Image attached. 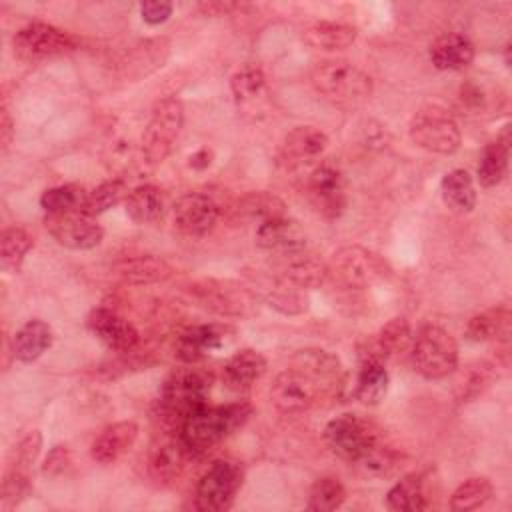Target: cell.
Here are the masks:
<instances>
[{
    "mask_svg": "<svg viewBox=\"0 0 512 512\" xmlns=\"http://www.w3.org/2000/svg\"><path fill=\"white\" fill-rule=\"evenodd\" d=\"M252 408L246 402H236L228 406H200L192 414H188L180 428V440L186 446L190 456H198L208 448L216 446L222 438L240 428Z\"/></svg>",
    "mask_w": 512,
    "mask_h": 512,
    "instance_id": "6da1fadb",
    "label": "cell"
},
{
    "mask_svg": "<svg viewBox=\"0 0 512 512\" xmlns=\"http://www.w3.org/2000/svg\"><path fill=\"white\" fill-rule=\"evenodd\" d=\"M210 392V376L192 364L176 368L168 374L160 390V418L172 430L180 428L182 420L206 404Z\"/></svg>",
    "mask_w": 512,
    "mask_h": 512,
    "instance_id": "7a4b0ae2",
    "label": "cell"
},
{
    "mask_svg": "<svg viewBox=\"0 0 512 512\" xmlns=\"http://www.w3.org/2000/svg\"><path fill=\"white\" fill-rule=\"evenodd\" d=\"M410 358L420 376L440 380L458 368V344L442 326L424 324L412 338Z\"/></svg>",
    "mask_w": 512,
    "mask_h": 512,
    "instance_id": "3957f363",
    "label": "cell"
},
{
    "mask_svg": "<svg viewBox=\"0 0 512 512\" xmlns=\"http://www.w3.org/2000/svg\"><path fill=\"white\" fill-rule=\"evenodd\" d=\"M314 88L340 106H356L370 98L372 78L348 60H324L312 70Z\"/></svg>",
    "mask_w": 512,
    "mask_h": 512,
    "instance_id": "277c9868",
    "label": "cell"
},
{
    "mask_svg": "<svg viewBox=\"0 0 512 512\" xmlns=\"http://www.w3.org/2000/svg\"><path fill=\"white\" fill-rule=\"evenodd\" d=\"M184 124V108L176 96L158 100L142 132V156L150 166L160 164L172 152V146Z\"/></svg>",
    "mask_w": 512,
    "mask_h": 512,
    "instance_id": "5b68a950",
    "label": "cell"
},
{
    "mask_svg": "<svg viewBox=\"0 0 512 512\" xmlns=\"http://www.w3.org/2000/svg\"><path fill=\"white\" fill-rule=\"evenodd\" d=\"M408 132L416 146L434 154H452L462 142L456 120L440 106H424L414 112Z\"/></svg>",
    "mask_w": 512,
    "mask_h": 512,
    "instance_id": "8992f818",
    "label": "cell"
},
{
    "mask_svg": "<svg viewBox=\"0 0 512 512\" xmlns=\"http://www.w3.org/2000/svg\"><path fill=\"white\" fill-rule=\"evenodd\" d=\"M244 470L236 460L220 458L210 464L196 484L194 506L204 512H220L232 506L242 486Z\"/></svg>",
    "mask_w": 512,
    "mask_h": 512,
    "instance_id": "52a82bcc",
    "label": "cell"
},
{
    "mask_svg": "<svg viewBox=\"0 0 512 512\" xmlns=\"http://www.w3.org/2000/svg\"><path fill=\"white\" fill-rule=\"evenodd\" d=\"M78 44L76 36L46 22H28L12 38L14 54L28 62L74 52Z\"/></svg>",
    "mask_w": 512,
    "mask_h": 512,
    "instance_id": "ba28073f",
    "label": "cell"
},
{
    "mask_svg": "<svg viewBox=\"0 0 512 512\" xmlns=\"http://www.w3.org/2000/svg\"><path fill=\"white\" fill-rule=\"evenodd\" d=\"M378 438L374 426L356 414H340L324 428L328 448L346 462H356Z\"/></svg>",
    "mask_w": 512,
    "mask_h": 512,
    "instance_id": "9c48e42d",
    "label": "cell"
},
{
    "mask_svg": "<svg viewBox=\"0 0 512 512\" xmlns=\"http://www.w3.org/2000/svg\"><path fill=\"white\" fill-rule=\"evenodd\" d=\"M328 272H332L348 288H368L376 280L384 278V274L390 270L378 254L362 246H344L334 252Z\"/></svg>",
    "mask_w": 512,
    "mask_h": 512,
    "instance_id": "30bf717a",
    "label": "cell"
},
{
    "mask_svg": "<svg viewBox=\"0 0 512 512\" xmlns=\"http://www.w3.org/2000/svg\"><path fill=\"white\" fill-rule=\"evenodd\" d=\"M50 236L66 248L90 250L102 242L104 230L94 216L78 210L64 214H48L44 220Z\"/></svg>",
    "mask_w": 512,
    "mask_h": 512,
    "instance_id": "8fae6325",
    "label": "cell"
},
{
    "mask_svg": "<svg viewBox=\"0 0 512 512\" xmlns=\"http://www.w3.org/2000/svg\"><path fill=\"white\" fill-rule=\"evenodd\" d=\"M320 390L322 388L310 376L292 366L274 378L270 388V402L282 414H302L314 404Z\"/></svg>",
    "mask_w": 512,
    "mask_h": 512,
    "instance_id": "7c38bea8",
    "label": "cell"
},
{
    "mask_svg": "<svg viewBox=\"0 0 512 512\" xmlns=\"http://www.w3.org/2000/svg\"><path fill=\"white\" fill-rule=\"evenodd\" d=\"M308 194L318 212L326 218H338L348 204L342 170L330 162L316 166L308 176Z\"/></svg>",
    "mask_w": 512,
    "mask_h": 512,
    "instance_id": "4fadbf2b",
    "label": "cell"
},
{
    "mask_svg": "<svg viewBox=\"0 0 512 512\" xmlns=\"http://www.w3.org/2000/svg\"><path fill=\"white\" fill-rule=\"evenodd\" d=\"M220 216L218 204L200 192H188L180 196L172 208L174 224L180 232L188 236H204L208 234Z\"/></svg>",
    "mask_w": 512,
    "mask_h": 512,
    "instance_id": "5bb4252c",
    "label": "cell"
},
{
    "mask_svg": "<svg viewBox=\"0 0 512 512\" xmlns=\"http://www.w3.org/2000/svg\"><path fill=\"white\" fill-rule=\"evenodd\" d=\"M88 328L92 334L104 342L110 350L116 352H130L136 348L140 334L132 322L122 318L110 308H94L88 318Z\"/></svg>",
    "mask_w": 512,
    "mask_h": 512,
    "instance_id": "9a60e30c",
    "label": "cell"
},
{
    "mask_svg": "<svg viewBox=\"0 0 512 512\" xmlns=\"http://www.w3.org/2000/svg\"><path fill=\"white\" fill-rule=\"evenodd\" d=\"M232 328L226 324H198L186 328L176 342V356L184 364H196L212 350H218L230 338Z\"/></svg>",
    "mask_w": 512,
    "mask_h": 512,
    "instance_id": "2e32d148",
    "label": "cell"
},
{
    "mask_svg": "<svg viewBox=\"0 0 512 512\" xmlns=\"http://www.w3.org/2000/svg\"><path fill=\"white\" fill-rule=\"evenodd\" d=\"M188 450L180 440L178 430L162 434L150 448L148 454V472L156 482H172L184 468Z\"/></svg>",
    "mask_w": 512,
    "mask_h": 512,
    "instance_id": "e0dca14e",
    "label": "cell"
},
{
    "mask_svg": "<svg viewBox=\"0 0 512 512\" xmlns=\"http://www.w3.org/2000/svg\"><path fill=\"white\" fill-rule=\"evenodd\" d=\"M276 258L280 266V278L298 288H316L330 274L328 266L306 246L280 254Z\"/></svg>",
    "mask_w": 512,
    "mask_h": 512,
    "instance_id": "ac0fdd59",
    "label": "cell"
},
{
    "mask_svg": "<svg viewBox=\"0 0 512 512\" xmlns=\"http://www.w3.org/2000/svg\"><path fill=\"white\" fill-rule=\"evenodd\" d=\"M256 244L268 252H272L274 256L298 250L306 246V234L302 230V226L288 218V216H280L268 222H262L256 230Z\"/></svg>",
    "mask_w": 512,
    "mask_h": 512,
    "instance_id": "d6986e66",
    "label": "cell"
},
{
    "mask_svg": "<svg viewBox=\"0 0 512 512\" xmlns=\"http://www.w3.org/2000/svg\"><path fill=\"white\" fill-rule=\"evenodd\" d=\"M412 328L406 318H392L388 320L380 332L366 340L364 348H360V360L362 358H374V360H386L394 354H402L410 350L412 344Z\"/></svg>",
    "mask_w": 512,
    "mask_h": 512,
    "instance_id": "ffe728a7",
    "label": "cell"
},
{
    "mask_svg": "<svg viewBox=\"0 0 512 512\" xmlns=\"http://www.w3.org/2000/svg\"><path fill=\"white\" fill-rule=\"evenodd\" d=\"M328 138L314 126H296L290 130L280 144V162L286 166H298L324 152Z\"/></svg>",
    "mask_w": 512,
    "mask_h": 512,
    "instance_id": "44dd1931",
    "label": "cell"
},
{
    "mask_svg": "<svg viewBox=\"0 0 512 512\" xmlns=\"http://www.w3.org/2000/svg\"><path fill=\"white\" fill-rule=\"evenodd\" d=\"M138 438V424L122 420L106 426L92 442V458L100 464H110L122 458Z\"/></svg>",
    "mask_w": 512,
    "mask_h": 512,
    "instance_id": "7402d4cb",
    "label": "cell"
},
{
    "mask_svg": "<svg viewBox=\"0 0 512 512\" xmlns=\"http://www.w3.org/2000/svg\"><path fill=\"white\" fill-rule=\"evenodd\" d=\"M266 372V358L252 348H242L234 352L224 368H222V380L230 390L244 392L248 390L262 374Z\"/></svg>",
    "mask_w": 512,
    "mask_h": 512,
    "instance_id": "603a6c76",
    "label": "cell"
},
{
    "mask_svg": "<svg viewBox=\"0 0 512 512\" xmlns=\"http://www.w3.org/2000/svg\"><path fill=\"white\" fill-rule=\"evenodd\" d=\"M430 60L438 70H462L474 60V44L458 32L442 34L430 46Z\"/></svg>",
    "mask_w": 512,
    "mask_h": 512,
    "instance_id": "cb8c5ba5",
    "label": "cell"
},
{
    "mask_svg": "<svg viewBox=\"0 0 512 512\" xmlns=\"http://www.w3.org/2000/svg\"><path fill=\"white\" fill-rule=\"evenodd\" d=\"M114 272L130 284H152L172 276V266L156 254H136L114 264Z\"/></svg>",
    "mask_w": 512,
    "mask_h": 512,
    "instance_id": "d4e9b609",
    "label": "cell"
},
{
    "mask_svg": "<svg viewBox=\"0 0 512 512\" xmlns=\"http://www.w3.org/2000/svg\"><path fill=\"white\" fill-rule=\"evenodd\" d=\"M388 370L382 360L362 358L360 368L356 372V380L352 386V394L366 406H376L384 400L388 392Z\"/></svg>",
    "mask_w": 512,
    "mask_h": 512,
    "instance_id": "484cf974",
    "label": "cell"
},
{
    "mask_svg": "<svg viewBox=\"0 0 512 512\" xmlns=\"http://www.w3.org/2000/svg\"><path fill=\"white\" fill-rule=\"evenodd\" d=\"M508 158H510V126H504V132L482 148L480 162L476 168L478 182L484 188H492L500 184L508 172Z\"/></svg>",
    "mask_w": 512,
    "mask_h": 512,
    "instance_id": "4316f807",
    "label": "cell"
},
{
    "mask_svg": "<svg viewBox=\"0 0 512 512\" xmlns=\"http://www.w3.org/2000/svg\"><path fill=\"white\" fill-rule=\"evenodd\" d=\"M292 366L310 376L320 388H330L340 382V362L334 354L320 348L298 350L292 358Z\"/></svg>",
    "mask_w": 512,
    "mask_h": 512,
    "instance_id": "83f0119b",
    "label": "cell"
},
{
    "mask_svg": "<svg viewBox=\"0 0 512 512\" xmlns=\"http://www.w3.org/2000/svg\"><path fill=\"white\" fill-rule=\"evenodd\" d=\"M52 338V328L44 320H28L12 336V354L20 362H34L52 346Z\"/></svg>",
    "mask_w": 512,
    "mask_h": 512,
    "instance_id": "f1b7e54d",
    "label": "cell"
},
{
    "mask_svg": "<svg viewBox=\"0 0 512 512\" xmlns=\"http://www.w3.org/2000/svg\"><path fill=\"white\" fill-rule=\"evenodd\" d=\"M440 192H442L444 204L456 214H468L476 206L474 180L462 168H454L444 174L440 182Z\"/></svg>",
    "mask_w": 512,
    "mask_h": 512,
    "instance_id": "f546056e",
    "label": "cell"
},
{
    "mask_svg": "<svg viewBox=\"0 0 512 512\" xmlns=\"http://www.w3.org/2000/svg\"><path fill=\"white\" fill-rule=\"evenodd\" d=\"M386 506L396 512H418L430 506L424 476L418 472L402 476L386 494Z\"/></svg>",
    "mask_w": 512,
    "mask_h": 512,
    "instance_id": "4dcf8cb0",
    "label": "cell"
},
{
    "mask_svg": "<svg viewBox=\"0 0 512 512\" xmlns=\"http://www.w3.org/2000/svg\"><path fill=\"white\" fill-rule=\"evenodd\" d=\"M126 214L136 224H152L164 214V194L160 188L152 184H140L124 200Z\"/></svg>",
    "mask_w": 512,
    "mask_h": 512,
    "instance_id": "1f68e13d",
    "label": "cell"
},
{
    "mask_svg": "<svg viewBox=\"0 0 512 512\" xmlns=\"http://www.w3.org/2000/svg\"><path fill=\"white\" fill-rule=\"evenodd\" d=\"M358 32L354 26L344 22L320 20L304 30V40L318 50H342L354 44Z\"/></svg>",
    "mask_w": 512,
    "mask_h": 512,
    "instance_id": "d6a6232c",
    "label": "cell"
},
{
    "mask_svg": "<svg viewBox=\"0 0 512 512\" xmlns=\"http://www.w3.org/2000/svg\"><path fill=\"white\" fill-rule=\"evenodd\" d=\"M510 334V310L506 306L484 310L466 324V338L472 342L506 340Z\"/></svg>",
    "mask_w": 512,
    "mask_h": 512,
    "instance_id": "836d02e7",
    "label": "cell"
},
{
    "mask_svg": "<svg viewBox=\"0 0 512 512\" xmlns=\"http://www.w3.org/2000/svg\"><path fill=\"white\" fill-rule=\"evenodd\" d=\"M168 52H170V46H168V40H164V38L146 40V42L134 46L128 52V58L124 62L126 74L132 78H140V76L154 72L156 68L164 66Z\"/></svg>",
    "mask_w": 512,
    "mask_h": 512,
    "instance_id": "e575fe53",
    "label": "cell"
},
{
    "mask_svg": "<svg viewBox=\"0 0 512 512\" xmlns=\"http://www.w3.org/2000/svg\"><path fill=\"white\" fill-rule=\"evenodd\" d=\"M196 292L200 294L204 306L220 312V314H240L244 300H246V290L240 288H228V282H206L202 288L196 286Z\"/></svg>",
    "mask_w": 512,
    "mask_h": 512,
    "instance_id": "d590c367",
    "label": "cell"
},
{
    "mask_svg": "<svg viewBox=\"0 0 512 512\" xmlns=\"http://www.w3.org/2000/svg\"><path fill=\"white\" fill-rule=\"evenodd\" d=\"M88 192L78 184H60L48 188L40 196V206L48 214H64V212H84Z\"/></svg>",
    "mask_w": 512,
    "mask_h": 512,
    "instance_id": "8d00e7d4",
    "label": "cell"
},
{
    "mask_svg": "<svg viewBox=\"0 0 512 512\" xmlns=\"http://www.w3.org/2000/svg\"><path fill=\"white\" fill-rule=\"evenodd\" d=\"M494 494V486L484 476H472L456 486L450 496V508L456 512H468L484 506Z\"/></svg>",
    "mask_w": 512,
    "mask_h": 512,
    "instance_id": "74e56055",
    "label": "cell"
},
{
    "mask_svg": "<svg viewBox=\"0 0 512 512\" xmlns=\"http://www.w3.org/2000/svg\"><path fill=\"white\" fill-rule=\"evenodd\" d=\"M32 246H34V238L24 228H20V226L4 228L2 236H0L2 268L16 272L22 266V262Z\"/></svg>",
    "mask_w": 512,
    "mask_h": 512,
    "instance_id": "f35d334b",
    "label": "cell"
},
{
    "mask_svg": "<svg viewBox=\"0 0 512 512\" xmlns=\"http://www.w3.org/2000/svg\"><path fill=\"white\" fill-rule=\"evenodd\" d=\"M238 210L242 214H246L248 218H258L260 224L286 216V204L272 192L266 190H256V192H248L240 204Z\"/></svg>",
    "mask_w": 512,
    "mask_h": 512,
    "instance_id": "ab89813d",
    "label": "cell"
},
{
    "mask_svg": "<svg viewBox=\"0 0 512 512\" xmlns=\"http://www.w3.org/2000/svg\"><path fill=\"white\" fill-rule=\"evenodd\" d=\"M344 500H346L344 484L334 476H322L312 484L306 508L314 512H330L340 508Z\"/></svg>",
    "mask_w": 512,
    "mask_h": 512,
    "instance_id": "60d3db41",
    "label": "cell"
},
{
    "mask_svg": "<svg viewBox=\"0 0 512 512\" xmlns=\"http://www.w3.org/2000/svg\"><path fill=\"white\" fill-rule=\"evenodd\" d=\"M128 194H130V190L124 180H120V178L106 180L100 186H96L92 192H88L84 212L96 218L98 214H102V212L110 210L112 206L120 204L122 200H126Z\"/></svg>",
    "mask_w": 512,
    "mask_h": 512,
    "instance_id": "b9f144b4",
    "label": "cell"
},
{
    "mask_svg": "<svg viewBox=\"0 0 512 512\" xmlns=\"http://www.w3.org/2000/svg\"><path fill=\"white\" fill-rule=\"evenodd\" d=\"M492 380H494V370L490 364H486V362L470 364L462 370V374L456 382V398L460 402H468V400L476 398L478 394H482L490 386Z\"/></svg>",
    "mask_w": 512,
    "mask_h": 512,
    "instance_id": "7bdbcfd3",
    "label": "cell"
},
{
    "mask_svg": "<svg viewBox=\"0 0 512 512\" xmlns=\"http://www.w3.org/2000/svg\"><path fill=\"white\" fill-rule=\"evenodd\" d=\"M398 462V454L378 438L354 464H358L368 476H388L396 470Z\"/></svg>",
    "mask_w": 512,
    "mask_h": 512,
    "instance_id": "ee69618b",
    "label": "cell"
},
{
    "mask_svg": "<svg viewBox=\"0 0 512 512\" xmlns=\"http://www.w3.org/2000/svg\"><path fill=\"white\" fill-rule=\"evenodd\" d=\"M262 88H264V72L254 64H246L230 76V90L238 102L252 100L254 96L260 94Z\"/></svg>",
    "mask_w": 512,
    "mask_h": 512,
    "instance_id": "f6af8a7d",
    "label": "cell"
},
{
    "mask_svg": "<svg viewBox=\"0 0 512 512\" xmlns=\"http://www.w3.org/2000/svg\"><path fill=\"white\" fill-rule=\"evenodd\" d=\"M30 488H32L30 470L22 468V466L8 464L4 480H2V500H4V504L14 506V504L22 502L28 496Z\"/></svg>",
    "mask_w": 512,
    "mask_h": 512,
    "instance_id": "bcb514c9",
    "label": "cell"
},
{
    "mask_svg": "<svg viewBox=\"0 0 512 512\" xmlns=\"http://www.w3.org/2000/svg\"><path fill=\"white\" fill-rule=\"evenodd\" d=\"M304 288H298L280 278V282L270 290V306L278 308L284 314H300L306 310V298L302 294Z\"/></svg>",
    "mask_w": 512,
    "mask_h": 512,
    "instance_id": "7dc6e473",
    "label": "cell"
},
{
    "mask_svg": "<svg viewBox=\"0 0 512 512\" xmlns=\"http://www.w3.org/2000/svg\"><path fill=\"white\" fill-rule=\"evenodd\" d=\"M40 448H42V434L38 430H30L12 450V456H10V462L8 464H16V466H22V468H32L34 460L38 458L40 454Z\"/></svg>",
    "mask_w": 512,
    "mask_h": 512,
    "instance_id": "c3c4849f",
    "label": "cell"
},
{
    "mask_svg": "<svg viewBox=\"0 0 512 512\" xmlns=\"http://www.w3.org/2000/svg\"><path fill=\"white\" fill-rule=\"evenodd\" d=\"M172 8V2L166 0H146L140 4V14L148 24H162L170 18Z\"/></svg>",
    "mask_w": 512,
    "mask_h": 512,
    "instance_id": "681fc988",
    "label": "cell"
},
{
    "mask_svg": "<svg viewBox=\"0 0 512 512\" xmlns=\"http://www.w3.org/2000/svg\"><path fill=\"white\" fill-rule=\"evenodd\" d=\"M70 466V452L66 446H54L50 450V454L46 456L44 460V466H42V472L46 476H60L68 470Z\"/></svg>",
    "mask_w": 512,
    "mask_h": 512,
    "instance_id": "f907efd6",
    "label": "cell"
},
{
    "mask_svg": "<svg viewBox=\"0 0 512 512\" xmlns=\"http://www.w3.org/2000/svg\"><path fill=\"white\" fill-rule=\"evenodd\" d=\"M198 8L208 16H224V14L240 8V4H234V2H200Z\"/></svg>",
    "mask_w": 512,
    "mask_h": 512,
    "instance_id": "816d5d0a",
    "label": "cell"
},
{
    "mask_svg": "<svg viewBox=\"0 0 512 512\" xmlns=\"http://www.w3.org/2000/svg\"><path fill=\"white\" fill-rule=\"evenodd\" d=\"M212 158H214L212 150L200 148L198 152H194V154L188 158V164H190V168H194V170H204V168H208V166L212 164Z\"/></svg>",
    "mask_w": 512,
    "mask_h": 512,
    "instance_id": "f5cc1de1",
    "label": "cell"
},
{
    "mask_svg": "<svg viewBox=\"0 0 512 512\" xmlns=\"http://www.w3.org/2000/svg\"><path fill=\"white\" fill-rule=\"evenodd\" d=\"M12 132H14V128H12V120H10V114H8V110H6V108H2L0 138H2V146H4V148H8V144H10V140H12Z\"/></svg>",
    "mask_w": 512,
    "mask_h": 512,
    "instance_id": "db71d44e",
    "label": "cell"
}]
</instances>
